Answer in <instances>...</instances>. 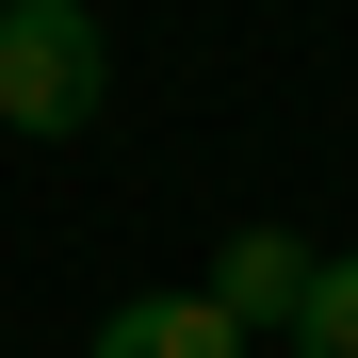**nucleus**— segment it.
<instances>
[{
  "instance_id": "nucleus-4",
  "label": "nucleus",
  "mask_w": 358,
  "mask_h": 358,
  "mask_svg": "<svg viewBox=\"0 0 358 358\" xmlns=\"http://www.w3.org/2000/svg\"><path fill=\"white\" fill-rule=\"evenodd\" d=\"M293 358H358V261H310V293H293Z\"/></svg>"
},
{
  "instance_id": "nucleus-3",
  "label": "nucleus",
  "mask_w": 358,
  "mask_h": 358,
  "mask_svg": "<svg viewBox=\"0 0 358 358\" xmlns=\"http://www.w3.org/2000/svg\"><path fill=\"white\" fill-rule=\"evenodd\" d=\"M82 358H245V326H228L212 293H114Z\"/></svg>"
},
{
  "instance_id": "nucleus-2",
  "label": "nucleus",
  "mask_w": 358,
  "mask_h": 358,
  "mask_svg": "<svg viewBox=\"0 0 358 358\" xmlns=\"http://www.w3.org/2000/svg\"><path fill=\"white\" fill-rule=\"evenodd\" d=\"M310 261H326V245H293V228H228L196 293H212V310H228V326L261 342V326H293V293H310Z\"/></svg>"
},
{
  "instance_id": "nucleus-1",
  "label": "nucleus",
  "mask_w": 358,
  "mask_h": 358,
  "mask_svg": "<svg viewBox=\"0 0 358 358\" xmlns=\"http://www.w3.org/2000/svg\"><path fill=\"white\" fill-rule=\"evenodd\" d=\"M114 114V33L98 0H0V131L17 147H66Z\"/></svg>"
}]
</instances>
